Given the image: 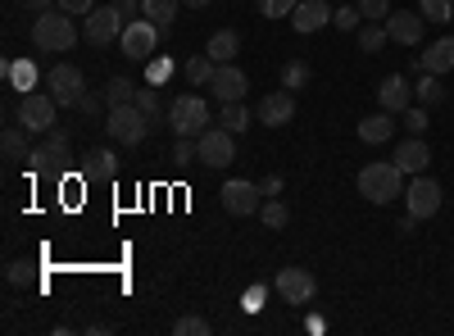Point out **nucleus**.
<instances>
[{
  "label": "nucleus",
  "instance_id": "obj_48",
  "mask_svg": "<svg viewBox=\"0 0 454 336\" xmlns=\"http://www.w3.org/2000/svg\"><path fill=\"white\" fill-rule=\"evenodd\" d=\"M114 5L123 10V19H137L141 14V0H114Z\"/></svg>",
  "mask_w": 454,
  "mask_h": 336
},
{
  "label": "nucleus",
  "instance_id": "obj_9",
  "mask_svg": "<svg viewBox=\"0 0 454 336\" xmlns=\"http://www.w3.org/2000/svg\"><path fill=\"white\" fill-rule=\"evenodd\" d=\"M46 87H51V96H55L64 109H78V100L87 96V78H82L78 64H55V68L46 73Z\"/></svg>",
  "mask_w": 454,
  "mask_h": 336
},
{
  "label": "nucleus",
  "instance_id": "obj_13",
  "mask_svg": "<svg viewBox=\"0 0 454 336\" xmlns=\"http://www.w3.org/2000/svg\"><path fill=\"white\" fill-rule=\"evenodd\" d=\"M278 295L286 305H309L318 295V277L309 269H282L278 273Z\"/></svg>",
  "mask_w": 454,
  "mask_h": 336
},
{
  "label": "nucleus",
  "instance_id": "obj_41",
  "mask_svg": "<svg viewBox=\"0 0 454 336\" xmlns=\"http://www.w3.org/2000/svg\"><path fill=\"white\" fill-rule=\"evenodd\" d=\"M359 19H364V14H359L355 5H346V10H336V14H332V23H336L340 32H355V27H359Z\"/></svg>",
  "mask_w": 454,
  "mask_h": 336
},
{
  "label": "nucleus",
  "instance_id": "obj_45",
  "mask_svg": "<svg viewBox=\"0 0 454 336\" xmlns=\"http://www.w3.org/2000/svg\"><path fill=\"white\" fill-rule=\"evenodd\" d=\"M259 186H263V196H269V200H273V196H282V173H269Z\"/></svg>",
  "mask_w": 454,
  "mask_h": 336
},
{
  "label": "nucleus",
  "instance_id": "obj_50",
  "mask_svg": "<svg viewBox=\"0 0 454 336\" xmlns=\"http://www.w3.org/2000/svg\"><path fill=\"white\" fill-rule=\"evenodd\" d=\"M182 5H192V10H205V5H209V0H182Z\"/></svg>",
  "mask_w": 454,
  "mask_h": 336
},
{
  "label": "nucleus",
  "instance_id": "obj_1",
  "mask_svg": "<svg viewBox=\"0 0 454 336\" xmlns=\"http://www.w3.org/2000/svg\"><path fill=\"white\" fill-rule=\"evenodd\" d=\"M355 182H359V196H364L368 205H391V200L404 196V168H400L395 160L364 164Z\"/></svg>",
  "mask_w": 454,
  "mask_h": 336
},
{
  "label": "nucleus",
  "instance_id": "obj_21",
  "mask_svg": "<svg viewBox=\"0 0 454 336\" xmlns=\"http://www.w3.org/2000/svg\"><path fill=\"white\" fill-rule=\"evenodd\" d=\"M0 73H5V82H10L19 96H32V87L42 82V73H36L32 59H5V64H0Z\"/></svg>",
  "mask_w": 454,
  "mask_h": 336
},
{
  "label": "nucleus",
  "instance_id": "obj_14",
  "mask_svg": "<svg viewBox=\"0 0 454 336\" xmlns=\"http://www.w3.org/2000/svg\"><path fill=\"white\" fill-rule=\"evenodd\" d=\"M246 73L237 68V64H218L214 68V78H209V96L218 100V105H232V100H246Z\"/></svg>",
  "mask_w": 454,
  "mask_h": 336
},
{
  "label": "nucleus",
  "instance_id": "obj_11",
  "mask_svg": "<svg viewBox=\"0 0 454 336\" xmlns=\"http://www.w3.org/2000/svg\"><path fill=\"white\" fill-rule=\"evenodd\" d=\"M123 27H128V19H123V10H119V5H100V10H91V14H87L82 36H87L91 46H105V42H114V36H123Z\"/></svg>",
  "mask_w": 454,
  "mask_h": 336
},
{
  "label": "nucleus",
  "instance_id": "obj_7",
  "mask_svg": "<svg viewBox=\"0 0 454 336\" xmlns=\"http://www.w3.org/2000/svg\"><path fill=\"white\" fill-rule=\"evenodd\" d=\"M404 205H409V214L413 218H432V214H441V205H445V191H441V182L436 177H427V173H413V182L404 186Z\"/></svg>",
  "mask_w": 454,
  "mask_h": 336
},
{
  "label": "nucleus",
  "instance_id": "obj_23",
  "mask_svg": "<svg viewBox=\"0 0 454 336\" xmlns=\"http://www.w3.org/2000/svg\"><path fill=\"white\" fill-rule=\"evenodd\" d=\"M237 51H241V36H237L232 27L214 32V36H209V46H205V55H209L214 64H232V59H237Z\"/></svg>",
  "mask_w": 454,
  "mask_h": 336
},
{
  "label": "nucleus",
  "instance_id": "obj_12",
  "mask_svg": "<svg viewBox=\"0 0 454 336\" xmlns=\"http://www.w3.org/2000/svg\"><path fill=\"white\" fill-rule=\"evenodd\" d=\"M155 42H160V27L150 19H132L123 27V36H119V46H123L128 59H150V55H155Z\"/></svg>",
  "mask_w": 454,
  "mask_h": 336
},
{
  "label": "nucleus",
  "instance_id": "obj_19",
  "mask_svg": "<svg viewBox=\"0 0 454 336\" xmlns=\"http://www.w3.org/2000/svg\"><path fill=\"white\" fill-rule=\"evenodd\" d=\"M413 68H419V73H436V78H441V73H450V68H454V36H441V42H432L419 59H413Z\"/></svg>",
  "mask_w": 454,
  "mask_h": 336
},
{
  "label": "nucleus",
  "instance_id": "obj_28",
  "mask_svg": "<svg viewBox=\"0 0 454 336\" xmlns=\"http://www.w3.org/2000/svg\"><path fill=\"white\" fill-rule=\"evenodd\" d=\"M0 145H5V160H10V164H19V160H27V155H32V151H27V128H19V123H10V128H5Z\"/></svg>",
  "mask_w": 454,
  "mask_h": 336
},
{
  "label": "nucleus",
  "instance_id": "obj_47",
  "mask_svg": "<svg viewBox=\"0 0 454 336\" xmlns=\"http://www.w3.org/2000/svg\"><path fill=\"white\" fill-rule=\"evenodd\" d=\"M5 277H10V286H23V282L32 277V269H27V264H10V273H5Z\"/></svg>",
  "mask_w": 454,
  "mask_h": 336
},
{
  "label": "nucleus",
  "instance_id": "obj_46",
  "mask_svg": "<svg viewBox=\"0 0 454 336\" xmlns=\"http://www.w3.org/2000/svg\"><path fill=\"white\" fill-rule=\"evenodd\" d=\"M19 5L27 10V14H46V10H55L59 0H19Z\"/></svg>",
  "mask_w": 454,
  "mask_h": 336
},
{
  "label": "nucleus",
  "instance_id": "obj_5",
  "mask_svg": "<svg viewBox=\"0 0 454 336\" xmlns=\"http://www.w3.org/2000/svg\"><path fill=\"white\" fill-rule=\"evenodd\" d=\"M55 119H59V100H55L51 91H32V96H23V105L14 109V123L27 128V132H51Z\"/></svg>",
  "mask_w": 454,
  "mask_h": 336
},
{
  "label": "nucleus",
  "instance_id": "obj_44",
  "mask_svg": "<svg viewBox=\"0 0 454 336\" xmlns=\"http://www.w3.org/2000/svg\"><path fill=\"white\" fill-rule=\"evenodd\" d=\"M59 10H64V14H82V19H87V14L96 10V0H59Z\"/></svg>",
  "mask_w": 454,
  "mask_h": 336
},
{
  "label": "nucleus",
  "instance_id": "obj_35",
  "mask_svg": "<svg viewBox=\"0 0 454 336\" xmlns=\"http://www.w3.org/2000/svg\"><path fill=\"white\" fill-rule=\"evenodd\" d=\"M282 87H286V91L309 87V64H305V59H291V64L282 68Z\"/></svg>",
  "mask_w": 454,
  "mask_h": 336
},
{
  "label": "nucleus",
  "instance_id": "obj_30",
  "mask_svg": "<svg viewBox=\"0 0 454 336\" xmlns=\"http://www.w3.org/2000/svg\"><path fill=\"white\" fill-rule=\"evenodd\" d=\"M259 218H263V228H286L291 223V209H286V200L282 196H273V200H263V209H259Z\"/></svg>",
  "mask_w": 454,
  "mask_h": 336
},
{
  "label": "nucleus",
  "instance_id": "obj_22",
  "mask_svg": "<svg viewBox=\"0 0 454 336\" xmlns=\"http://www.w3.org/2000/svg\"><path fill=\"white\" fill-rule=\"evenodd\" d=\"M391 132H395V114H368V119H359V141L364 145H382V141H391Z\"/></svg>",
  "mask_w": 454,
  "mask_h": 336
},
{
  "label": "nucleus",
  "instance_id": "obj_37",
  "mask_svg": "<svg viewBox=\"0 0 454 336\" xmlns=\"http://www.w3.org/2000/svg\"><path fill=\"white\" fill-rule=\"evenodd\" d=\"M173 164H200V145H196V137H177V145H173Z\"/></svg>",
  "mask_w": 454,
  "mask_h": 336
},
{
  "label": "nucleus",
  "instance_id": "obj_3",
  "mask_svg": "<svg viewBox=\"0 0 454 336\" xmlns=\"http://www.w3.org/2000/svg\"><path fill=\"white\" fill-rule=\"evenodd\" d=\"M105 132L119 141V145H141L150 132H155V123H150L137 105H114L105 114Z\"/></svg>",
  "mask_w": 454,
  "mask_h": 336
},
{
  "label": "nucleus",
  "instance_id": "obj_29",
  "mask_svg": "<svg viewBox=\"0 0 454 336\" xmlns=\"http://www.w3.org/2000/svg\"><path fill=\"white\" fill-rule=\"evenodd\" d=\"M413 100H419V105H441L445 100V87H441L436 73H419V82H413Z\"/></svg>",
  "mask_w": 454,
  "mask_h": 336
},
{
  "label": "nucleus",
  "instance_id": "obj_10",
  "mask_svg": "<svg viewBox=\"0 0 454 336\" xmlns=\"http://www.w3.org/2000/svg\"><path fill=\"white\" fill-rule=\"evenodd\" d=\"M196 145H200V164L205 168H227V164L237 160V137L227 132V128H205L196 137Z\"/></svg>",
  "mask_w": 454,
  "mask_h": 336
},
{
  "label": "nucleus",
  "instance_id": "obj_33",
  "mask_svg": "<svg viewBox=\"0 0 454 336\" xmlns=\"http://www.w3.org/2000/svg\"><path fill=\"white\" fill-rule=\"evenodd\" d=\"M387 42H391V36H387V23H368V27H359V51H364V55H377Z\"/></svg>",
  "mask_w": 454,
  "mask_h": 336
},
{
  "label": "nucleus",
  "instance_id": "obj_31",
  "mask_svg": "<svg viewBox=\"0 0 454 336\" xmlns=\"http://www.w3.org/2000/svg\"><path fill=\"white\" fill-rule=\"evenodd\" d=\"M105 100H109V109L114 105H132L137 100V82L132 78H109L105 82Z\"/></svg>",
  "mask_w": 454,
  "mask_h": 336
},
{
  "label": "nucleus",
  "instance_id": "obj_40",
  "mask_svg": "<svg viewBox=\"0 0 454 336\" xmlns=\"http://www.w3.org/2000/svg\"><path fill=\"white\" fill-rule=\"evenodd\" d=\"M359 14H364V19H372V23H387L391 0H359Z\"/></svg>",
  "mask_w": 454,
  "mask_h": 336
},
{
  "label": "nucleus",
  "instance_id": "obj_18",
  "mask_svg": "<svg viewBox=\"0 0 454 336\" xmlns=\"http://www.w3.org/2000/svg\"><path fill=\"white\" fill-rule=\"evenodd\" d=\"M332 14H336V10L327 5V0H300V5L291 10V27L309 36V32H318L323 23H332Z\"/></svg>",
  "mask_w": 454,
  "mask_h": 336
},
{
  "label": "nucleus",
  "instance_id": "obj_4",
  "mask_svg": "<svg viewBox=\"0 0 454 336\" xmlns=\"http://www.w3.org/2000/svg\"><path fill=\"white\" fill-rule=\"evenodd\" d=\"M168 128H173V137H200V132L209 128V105H205L196 91L177 96V100L168 105Z\"/></svg>",
  "mask_w": 454,
  "mask_h": 336
},
{
  "label": "nucleus",
  "instance_id": "obj_36",
  "mask_svg": "<svg viewBox=\"0 0 454 336\" xmlns=\"http://www.w3.org/2000/svg\"><path fill=\"white\" fill-rule=\"evenodd\" d=\"M400 119H404L409 137H423V132H427V105H409V109H404Z\"/></svg>",
  "mask_w": 454,
  "mask_h": 336
},
{
  "label": "nucleus",
  "instance_id": "obj_26",
  "mask_svg": "<svg viewBox=\"0 0 454 336\" xmlns=\"http://www.w3.org/2000/svg\"><path fill=\"white\" fill-rule=\"evenodd\" d=\"M82 173H87V177L109 182L114 173H119V155H114V151H100V145H96V151L87 155V164H82Z\"/></svg>",
  "mask_w": 454,
  "mask_h": 336
},
{
  "label": "nucleus",
  "instance_id": "obj_38",
  "mask_svg": "<svg viewBox=\"0 0 454 336\" xmlns=\"http://www.w3.org/2000/svg\"><path fill=\"white\" fill-rule=\"evenodd\" d=\"M173 336H209V323L196 318V314H182V318L173 323Z\"/></svg>",
  "mask_w": 454,
  "mask_h": 336
},
{
  "label": "nucleus",
  "instance_id": "obj_16",
  "mask_svg": "<svg viewBox=\"0 0 454 336\" xmlns=\"http://www.w3.org/2000/svg\"><path fill=\"white\" fill-rule=\"evenodd\" d=\"M295 119V91H269L259 100V123H269V128H286Z\"/></svg>",
  "mask_w": 454,
  "mask_h": 336
},
{
  "label": "nucleus",
  "instance_id": "obj_24",
  "mask_svg": "<svg viewBox=\"0 0 454 336\" xmlns=\"http://www.w3.org/2000/svg\"><path fill=\"white\" fill-rule=\"evenodd\" d=\"M132 105H137V109H141V114H145L150 123H155V128H164V123H168V109H164V100H160V91H155V87H150V82H145V87H137V100H132Z\"/></svg>",
  "mask_w": 454,
  "mask_h": 336
},
{
  "label": "nucleus",
  "instance_id": "obj_43",
  "mask_svg": "<svg viewBox=\"0 0 454 336\" xmlns=\"http://www.w3.org/2000/svg\"><path fill=\"white\" fill-rule=\"evenodd\" d=\"M168 73H173V64H168V59H150L145 78H150V87H155V82H164V78H168Z\"/></svg>",
  "mask_w": 454,
  "mask_h": 336
},
{
  "label": "nucleus",
  "instance_id": "obj_2",
  "mask_svg": "<svg viewBox=\"0 0 454 336\" xmlns=\"http://www.w3.org/2000/svg\"><path fill=\"white\" fill-rule=\"evenodd\" d=\"M32 46L36 51H73L78 46V27H73V14H64L59 5L32 19Z\"/></svg>",
  "mask_w": 454,
  "mask_h": 336
},
{
  "label": "nucleus",
  "instance_id": "obj_34",
  "mask_svg": "<svg viewBox=\"0 0 454 336\" xmlns=\"http://www.w3.org/2000/svg\"><path fill=\"white\" fill-rule=\"evenodd\" d=\"M419 14L427 23H450L454 19V0H419Z\"/></svg>",
  "mask_w": 454,
  "mask_h": 336
},
{
  "label": "nucleus",
  "instance_id": "obj_39",
  "mask_svg": "<svg viewBox=\"0 0 454 336\" xmlns=\"http://www.w3.org/2000/svg\"><path fill=\"white\" fill-rule=\"evenodd\" d=\"M295 5H300V0H259V14H263V19H282V14L291 19Z\"/></svg>",
  "mask_w": 454,
  "mask_h": 336
},
{
  "label": "nucleus",
  "instance_id": "obj_6",
  "mask_svg": "<svg viewBox=\"0 0 454 336\" xmlns=\"http://www.w3.org/2000/svg\"><path fill=\"white\" fill-rule=\"evenodd\" d=\"M223 209L232 214V218H254L259 209H263V186L259 182H246V177H232V182H223Z\"/></svg>",
  "mask_w": 454,
  "mask_h": 336
},
{
  "label": "nucleus",
  "instance_id": "obj_32",
  "mask_svg": "<svg viewBox=\"0 0 454 336\" xmlns=\"http://www.w3.org/2000/svg\"><path fill=\"white\" fill-rule=\"evenodd\" d=\"M214 68H218V64H214L209 55H192V59L182 64V73H186V78H192L196 87H209V78H214Z\"/></svg>",
  "mask_w": 454,
  "mask_h": 336
},
{
  "label": "nucleus",
  "instance_id": "obj_8",
  "mask_svg": "<svg viewBox=\"0 0 454 336\" xmlns=\"http://www.w3.org/2000/svg\"><path fill=\"white\" fill-rule=\"evenodd\" d=\"M64 160H68V132L55 123L51 132H42V145H32L27 168L32 173H55V168H64Z\"/></svg>",
  "mask_w": 454,
  "mask_h": 336
},
{
  "label": "nucleus",
  "instance_id": "obj_42",
  "mask_svg": "<svg viewBox=\"0 0 454 336\" xmlns=\"http://www.w3.org/2000/svg\"><path fill=\"white\" fill-rule=\"evenodd\" d=\"M100 105L109 109V100H105V91H100V96H96V91H87V96L78 100V109H82V114H87V119H96V114H100Z\"/></svg>",
  "mask_w": 454,
  "mask_h": 336
},
{
  "label": "nucleus",
  "instance_id": "obj_25",
  "mask_svg": "<svg viewBox=\"0 0 454 336\" xmlns=\"http://www.w3.org/2000/svg\"><path fill=\"white\" fill-rule=\"evenodd\" d=\"M177 10H182V0H141V19H150L160 32H168V27H173Z\"/></svg>",
  "mask_w": 454,
  "mask_h": 336
},
{
  "label": "nucleus",
  "instance_id": "obj_15",
  "mask_svg": "<svg viewBox=\"0 0 454 336\" xmlns=\"http://www.w3.org/2000/svg\"><path fill=\"white\" fill-rule=\"evenodd\" d=\"M423 14L419 10H391L387 14V36L391 42H400V46H419L423 42Z\"/></svg>",
  "mask_w": 454,
  "mask_h": 336
},
{
  "label": "nucleus",
  "instance_id": "obj_17",
  "mask_svg": "<svg viewBox=\"0 0 454 336\" xmlns=\"http://www.w3.org/2000/svg\"><path fill=\"white\" fill-rule=\"evenodd\" d=\"M377 105H382L387 114H404V109L419 105V100H413V87L400 78V73H391V78H382V87H377Z\"/></svg>",
  "mask_w": 454,
  "mask_h": 336
},
{
  "label": "nucleus",
  "instance_id": "obj_20",
  "mask_svg": "<svg viewBox=\"0 0 454 336\" xmlns=\"http://www.w3.org/2000/svg\"><path fill=\"white\" fill-rule=\"evenodd\" d=\"M395 164L413 177V173H427V164H432V151H427V141L423 137H404L400 145H395Z\"/></svg>",
  "mask_w": 454,
  "mask_h": 336
},
{
  "label": "nucleus",
  "instance_id": "obj_27",
  "mask_svg": "<svg viewBox=\"0 0 454 336\" xmlns=\"http://www.w3.org/2000/svg\"><path fill=\"white\" fill-rule=\"evenodd\" d=\"M218 128H227L232 137H241V132L250 128V109H246V100H232V105H223V109H218Z\"/></svg>",
  "mask_w": 454,
  "mask_h": 336
},
{
  "label": "nucleus",
  "instance_id": "obj_49",
  "mask_svg": "<svg viewBox=\"0 0 454 336\" xmlns=\"http://www.w3.org/2000/svg\"><path fill=\"white\" fill-rule=\"evenodd\" d=\"M413 228H419V218H413V214H404V218H400V228H395V232H404V237H409Z\"/></svg>",
  "mask_w": 454,
  "mask_h": 336
}]
</instances>
